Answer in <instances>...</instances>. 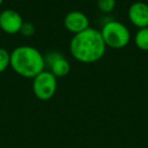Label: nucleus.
<instances>
[{
    "instance_id": "nucleus-1",
    "label": "nucleus",
    "mask_w": 148,
    "mask_h": 148,
    "mask_svg": "<svg viewBox=\"0 0 148 148\" xmlns=\"http://www.w3.org/2000/svg\"><path fill=\"white\" fill-rule=\"evenodd\" d=\"M69 50L72 57L80 63L92 64L103 57L107 50L101 31L90 27L76 35L70 41Z\"/></svg>"
},
{
    "instance_id": "nucleus-2",
    "label": "nucleus",
    "mask_w": 148,
    "mask_h": 148,
    "mask_svg": "<svg viewBox=\"0 0 148 148\" xmlns=\"http://www.w3.org/2000/svg\"><path fill=\"white\" fill-rule=\"evenodd\" d=\"M10 67L19 76L34 78L45 70V58L33 46H19L10 53Z\"/></svg>"
},
{
    "instance_id": "nucleus-3",
    "label": "nucleus",
    "mask_w": 148,
    "mask_h": 148,
    "mask_svg": "<svg viewBox=\"0 0 148 148\" xmlns=\"http://www.w3.org/2000/svg\"><path fill=\"white\" fill-rule=\"evenodd\" d=\"M101 34L106 46L116 50L127 47L131 40L129 29L118 21H107L103 25Z\"/></svg>"
},
{
    "instance_id": "nucleus-4",
    "label": "nucleus",
    "mask_w": 148,
    "mask_h": 148,
    "mask_svg": "<svg viewBox=\"0 0 148 148\" xmlns=\"http://www.w3.org/2000/svg\"><path fill=\"white\" fill-rule=\"evenodd\" d=\"M33 80L34 95L40 101H49L57 91V77L49 70H44Z\"/></svg>"
},
{
    "instance_id": "nucleus-5",
    "label": "nucleus",
    "mask_w": 148,
    "mask_h": 148,
    "mask_svg": "<svg viewBox=\"0 0 148 148\" xmlns=\"http://www.w3.org/2000/svg\"><path fill=\"white\" fill-rule=\"evenodd\" d=\"M45 58V66L49 68V71L53 73L57 78L68 75L71 69L70 63L62 53L52 51L48 53Z\"/></svg>"
},
{
    "instance_id": "nucleus-6",
    "label": "nucleus",
    "mask_w": 148,
    "mask_h": 148,
    "mask_svg": "<svg viewBox=\"0 0 148 148\" xmlns=\"http://www.w3.org/2000/svg\"><path fill=\"white\" fill-rule=\"evenodd\" d=\"M23 23L21 15L13 9H4L0 12V29L5 34L15 35L19 33Z\"/></svg>"
},
{
    "instance_id": "nucleus-7",
    "label": "nucleus",
    "mask_w": 148,
    "mask_h": 148,
    "mask_svg": "<svg viewBox=\"0 0 148 148\" xmlns=\"http://www.w3.org/2000/svg\"><path fill=\"white\" fill-rule=\"evenodd\" d=\"M64 27L68 32L76 35L89 27V19L82 11L73 10L68 12L64 18Z\"/></svg>"
},
{
    "instance_id": "nucleus-8",
    "label": "nucleus",
    "mask_w": 148,
    "mask_h": 148,
    "mask_svg": "<svg viewBox=\"0 0 148 148\" xmlns=\"http://www.w3.org/2000/svg\"><path fill=\"white\" fill-rule=\"evenodd\" d=\"M128 18L138 29L148 27V4L143 1H137L130 5Z\"/></svg>"
},
{
    "instance_id": "nucleus-9",
    "label": "nucleus",
    "mask_w": 148,
    "mask_h": 148,
    "mask_svg": "<svg viewBox=\"0 0 148 148\" xmlns=\"http://www.w3.org/2000/svg\"><path fill=\"white\" fill-rule=\"evenodd\" d=\"M134 43L139 50L145 52L148 51V27L138 29L134 37Z\"/></svg>"
},
{
    "instance_id": "nucleus-10",
    "label": "nucleus",
    "mask_w": 148,
    "mask_h": 148,
    "mask_svg": "<svg viewBox=\"0 0 148 148\" xmlns=\"http://www.w3.org/2000/svg\"><path fill=\"white\" fill-rule=\"evenodd\" d=\"M97 5L103 13H111L116 7V0H97Z\"/></svg>"
},
{
    "instance_id": "nucleus-11",
    "label": "nucleus",
    "mask_w": 148,
    "mask_h": 148,
    "mask_svg": "<svg viewBox=\"0 0 148 148\" xmlns=\"http://www.w3.org/2000/svg\"><path fill=\"white\" fill-rule=\"evenodd\" d=\"M10 66V53L4 48H0V73Z\"/></svg>"
},
{
    "instance_id": "nucleus-12",
    "label": "nucleus",
    "mask_w": 148,
    "mask_h": 148,
    "mask_svg": "<svg viewBox=\"0 0 148 148\" xmlns=\"http://www.w3.org/2000/svg\"><path fill=\"white\" fill-rule=\"evenodd\" d=\"M35 32H36V27L33 23H29V21H23L19 33H21L23 37H32V36L35 34Z\"/></svg>"
},
{
    "instance_id": "nucleus-13",
    "label": "nucleus",
    "mask_w": 148,
    "mask_h": 148,
    "mask_svg": "<svg viewBox=\"0 0 148 148\" xmlns=\"http://www.w3.org/2000/svg\"><path fill=\"white\" fill-rule=\"evenodd\" d=\"M2 3H3V0H0V6L2 5Z\"/></svg>"
}]
</instances>
